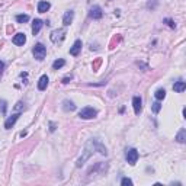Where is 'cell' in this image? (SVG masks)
<instances>
[{
    "label": "cell",
    "mask_w": 186,
    "mask_h": 186,
    "mask_svg": "<svg viewBox=\"0 0 186 186\" xmlns=\"http://www.w3.org/2000/svg\"><path fill=\"white\" fill-rule=\"evenodd\" d=\"M95 151H99L102 156H108V151H106V149L100 144V141L99 140H90L87 144H86V147H84V154H83V157H80L79 160H77V167H81L83 164H84V161L95 153Z\"/></svg>",
    "instance_id": "cell-1"
},
{
    "label": "cell",
    "mask_w": 186,
    "mask_h": 186,
    "mask_svg": "<svg viewBox=\"0 0 186 186\" xmlns=\"http://www.w3.org/2000/svg\"><path fill=\"white\" fill-rule=\"evenodd\" d=\"M96 115H98V111L93 109V108H90V106L83 108V109L80 111V113H79V116H80L81 119H93V118H96Z\"/></svg>",
    "instance_id": "cell-2"
},
{
    "label": "cell",
    "mask_w": 186,
    "mask_h": 186,
    "mask_svg": "<svg viewBox=\"0 0 186 186\" xmlns=\"http://www.w3.org/2000/svg\"><path fill=\"white\" fill-rule=\"evenodd\" d=\"M125 158H127V161L131 166H134L137 163V160H138V151L135 149H127V151H125Z\"/></svg>",
    "instance_id": "cell-3"
},
{
    "label": "cell",
    "mask_w": 186,
    "mask_h": 186,
    "mask_svg": "<svg viewBox=\"0 0 186 186\" xmlns=\"http://www.w3.org/2000/svg\"><path fill=\"white\" fill-rule=\"evenodd\" d=\"M32 52H34V57L37 58V60H44L45 58V54H47V48L42 45V44H37L35 47H34V50H32Z\"/></svg>",
    "instance_id": "cell-4"
},
{
    "label": "cell",
    "mask_w": 186,
    "mask_h": 186,
    "mask_svg": "<svg viewBox=\"0 0 186 186\" xmlns=\"http://www.w3.org/2000/svg\"><path fill=\"white\" fill-rule=\"evenodd\" d=\"M64 35H66V31H64V29H55V31H52V34H51V41H52L54 44H58V42H61V41L64 39Z\"/></svg>",
    "instance_id": "cell-5"
},
{
    "label": "cell",
    "mask_w": 186,
    "mask_h": 186,
    "mask_svg": "<svg viewBox=\"0 0 186 186\" xmlns=\"http://www.w3.org/2000/svg\"><path fill=\"white\" fill-rule=\"evenodd\" d=\"M89 16H90L92 19H100V18L103 16L102 7H100V6H93V7L90 9V12H89Z\"/></svg>",
    "instance_id": "cell-6"
},
{
    "label": "cell",
    "mask_w": 186,
    "mask_h": 186,
    "mask_svg": "<svg viewBox=\"0 0 186 186\" xmlns=\"http://www.w3.org/2000/svg\"><path fill=\"white\" fill-rule=\"evenodd\" d=\"M143 100H141V98L140 96H134L132 98V105H134V112L138 115L140 112H141V108H143Z\"/></svg>",
    "instance_id": "cell-7"
},
{
    "label": "cell",
    "mask_w": 186,
    "mask_h": 186,
    "mask_svg": "<svg viewBox=\"0 0 186 186\" xmlns=\"http://www.w3.org/2000/svg\"><path fill=\"white\" fill-rule=\"evenodd\" d=\"M73 18H74V12H73V10H67V12L64 13V18H63L64 26H69V25L73 22Z\"/></svg>",
    "instance_id": "cell-8"
},
{
    "label": "cell",
    "mask_w": 186,
    "mask_h": 186,
    "mask_svg": "<svg viewBox=\"0 0 186 186\" xmlns=\"http://www.w3.org/2000/svg\"><path fill=\"white\" fill-rule=\"evenodd\" d=\"M18 118H19V113H15V115L9 116V118L6 119V122H4V128H6V129H10V128L15 125V122L18 121Z\"/></svg>",
    "instance_id": "cell-9"
},
{
    "label": "cell",
    "mask_w": 186,
    "mask_h": 186,
    "mask_svg": "<svg viewBox=\"0 0 186 186\" xmlns=\"http://www.w3.org/2000/svg\"><path fill=\"white\" fill-rule=\"evenodd\" d=\"M80 51H81V41H80V39H77L74 44H73V47L70 48V54L76 57V55H79V54H80Z\"/></svg>",
    "instance_id": "cell-10"
},
{
    "label": "cell",
    "mask_w": 186,
    "mask_h": 186,
    "mask_svg": "<svg viewBox=\"0 0 186 186\" xmlns=\"http://www.w3.org/2000/svg\"><path fill=\"white\" fill-rule=\"evenodd\" d=\"M25 42H26V35L22 34V32H21V34H16V35L13 37V44H15V45H23Z\"/></svg>",
    "instance_id": "cell-11"
},
{
    "label": "cell",
    "mask_w": 186,
    "mask_h": 186,
    "mask_svg": "<svg viewBox=\"0 0 186 186\" xmlns=\"http://www.w3.org/2000/svg\"><path fill=\"white\" fill-rule=\"evenodd\" d=\"M48 81H50V79H48V76H41V79L38 80V89L39 90H45L47 89V86H48Z\"/></svg>",
    "instance_id": "cell-12"
},
{
    "label": "cell",
    "mask_w": 186,
    "mask_h": 186,
    "mask_svg": "<svg viewBox=\"0 0 186 186\" xmlns=\"http://www.w3.org/2000/svg\"><path fill=\"white\" fill-rule=\"evenodd\" d=\"M185 89H186V83L182 81V80H179V81H176V83L173 84V90L178 92V93H182Z\"/></svg>",
    "instance_id": "cell-13"
},
{
    "label": "cell",
    "mask_w": 186,
    "mask_h": 186,
    "mask_svg": "<svg viewBox=\"0 0 186 186\" xmlns=\"http://www.w3.org/2000/svg\"><path fill=\"white\" fill-rule=\"evenodd\" d=\"M63 109L66 112H73V111H76V105L71 102V100H67V99H66V100L63 102Z\"/></svg>",
    "instance_id": "cell-14"
},
{
    "label": "cell",
    "mask_w": 186,
    "mask_h": 186,
    "mask_svg": "<svg viewBox=\"0 0 186 186\" xmlns=\"http://www.w3.org/2000/svg\"><path fill=\"white\" fill-rule=\"evenodd\" d=\"M42 25H44V23H42L41 19H35V21H34V25H32V34H34V35H37L38 32L41 31Z\"/></svg>",
    "instance_id": "cell-15"
},
{
    "label": "cell",
    "mask_w": 186,
    "mask_h": 186,
    "mask_svg": "<svg viewBox=\"0 0 186 186\" xmlns=\"http://www.w3.org/2000/svg\"><path fill=\"white\" fill-rule=\"evenodd\" d=\"M50 7H51V4H50L48 1H39V3H38V12H39V13H45Z\"/></svg>",
    "instance_id": "cell-16"
},
{
    "label": "cell",
    "mask_w": 186,
    "mask_h": 186,
    "mask_svg": "<svg viewBox=\"0 0 186 186\" xmlns=\"http://www.w3.org/2000/svg\"><path fill=\"white\" fill-rule=\"evenodd\" d=\"M176 140H178L179 143H185L186 141V129L185 128H182V129L179 131V134L176 135Z\"/></svg>",
    "instance_id": "cell-17"
},
{
    "label": "cell",
    "mask_w": 186,
    "mask_h": 186,
    "mask_svg": "<svg viewBox=\"0 0 186 186\" xmlns=\"http://www.w3.org/2000/svg\"><path fill=\"white\" fill-rule=\"evenodd\" d=\"M154 96H156L157 100H163V99L166 98V90H164V89H158V90L154 93Z\"/></svg>",
    "instance_id": "cell-18"
},
{
    "label": "cell",
    "mask_w": 186,
    "mask_h": 186,
    "mask_svg": "<svg viewBox=\"0 0 186 186\" xmlns=\"http://www.w3.org/2000/svg\"><path fill=\"white\" fill-rule=\"evenodd\" d=\"M64 64H66V61H64L63 58H60V60H55V61L52 63V69H54V70H58V69H61Z\"/></svg>",
    "instance_id": "cell-19"
},
{
    "label": "cell",
    "mask_w": 186,
    "mask_h": 186,
    "mask_svg": "<svg viewBox=\"0 0 186 186\" xmlns=\"http://www.w3.org/2000/svg\"><path fill=\"white\" fill-rule=\"evenodd\" d=\"M16 21H18L19 23H25V22L29 21V16H28V15H18V16H16Z\"/></svg>",
    "instance_id": "cell-20"
},
{
    "label": "cell",
    "mask_w": 186,
    "mask_h": 186,
    "mask_svg": "<svg viewBox=\"0 0 186 186\" xmlns=\"http://www.w3.org/2000/svg\"><path fill=\"white\" fill-rule=\"evenodd\" d=\"M151 109H153V112H154V113H158V112H160V109H161V105H160V100H157V102H154V103L151 105Z\"/></svg>",
    "instance_id": "cell-21"
},
{
    "label": "cell",
    "mask_w": 186,
    "mask_h": 186,
    "mask_svg": "<svg viewBox=\"0 0 186 186\" xmlns=\"http://www.w3.org/2000/svg\"><path fill=\"white\" fill-rule=\"evenodd\" d=\"M121 185L122 186H131L132 185V180H131V179H128V178H124V179H122V180H121Z\"/></svg>",
    "instance_id": "cell-22"
},
{
    "label": "cell",
    "mask_w": 186,
    "mask_h": 186,
    "mask_svg": "<svg viewBox=\"0 0 186 186\" xmlns=\"http://www.w3.org/2000/svg\"><path fill=\"white\" fill-rule=\"evenodd\" d=\"M164 22H166V23H167L170 28H176V23H175L172 19H164Z\"/></svg>",
    "instance_id": "cell-23"
},
{
    "label": "cell",
    "mask_w": 186,
    "mask_h": 186,
    "mask_svg": "<svg viewBox=\"0 0 186 186\" xmlns=\"http://www.w3.org/2000/svg\"><path fill=\"white\" fill-rule=\"evenodd\" d=\"M0 109L3 113H6V102L4 100H0Z\"/></svg>",
    "instance_id": "cell-24"
},
{
    "label": "cell",
    "mask_w": 186,
    "mask_h": 186,
    "mask_svg": "<svg viewBox=\"0 0 186 186\" xmlns=\"http://www.w3.org/2000/svg\"><path fill=\"white\" fill-rule=\"evenodd\" d=\"M15 109H16V111H22V109H23V103H22V102H19V103L15 106Z\"/></svg>",
    "instance_id": "cell-25"
},
{
    "label": "cell",
    "mask_w": 186,
    "mask_h": 186,
    "mask_svg": "<svg viewBox=\"0 0 186 186\" xmlns=\"http://www.w3.org/2000/svg\"><path fill=\"white\" fill-rule=\"evenodd\" d=\"M71 79H73V76H71V74L67 76V77H64V79H63V83H69V81H70Z\"/></svg>",
    "instance_id": "cell-26"
},
{
    "label": "cell",
    "mask_w": 186,
    "mask_h": 186,
    "mask_svg": "<svg viewBox=\"0 0 186 186\" xmlns=\"http://www.w3.org/2000/svg\"><path fill=\"white\" fill-rule=\"evenodd\" d=\"M3 69H4V64H3V61H0V73L3 71Z\"/></svg>",
    "instance_id": "cell-27"
},
{
    "label": "cell",
    "mask_w": 186,
    "mask_h": 186,
    "mask_svg": "<svg viewBox=\"0 0 186 186\" xmlns=\"http://www.w3.org/2000/svg\"><path fill=\"white\" fill-rule=\"evenodd\" d=\"M50 125H51V128H50V129H51V131H54V129H55V125H54V124H50Z\"/></svg>",
    "instance_id": "cell-28"
}]
</instances>
